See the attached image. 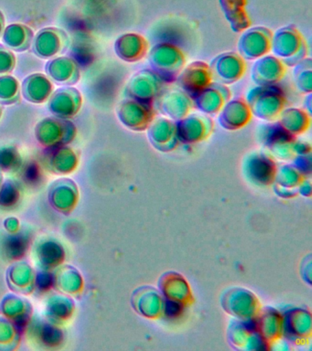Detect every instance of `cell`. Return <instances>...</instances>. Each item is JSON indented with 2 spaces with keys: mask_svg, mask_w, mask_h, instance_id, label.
<instances>
[{
  "mask_svg": "<svg viewBox=\"0 0 312 351\" xmlns=\"http://www.w3.org/2000/svg\"><path fill=\"white\" fill-rule=\"evenodd\" d=\"M21 90L17 79L14 77L1 74L0 75V104L10 106L20 103Z\"/></svg>",
  "mask_w": 312,
  "mask_h": 351,
  "instance_id": "7",
  "label": "cell"
},
{
  "mask_svg": "<svg viewBox=\"0 0 312 351\" xmlns=\"http://www.w3.org/2000/svg\"><path fill=\"white\" fill-rule=\"evenodd\" d=\"M45 71L57 84L73 85L77 84L80 79L77 63L71 58L59 57L49 60Z\"/></svg>",
  "mask_w": 312,
  "mask_h": 351,
  "instance_id": "4",
  "label": "cell"
},
{
  "mask_svg": "<svg viewBox=\"0 0 312 351\" xmlns=\"http://www.w3.org/2000/svg\"><path fill=\"white\" fill-rule=\"evenodd\" d=\"M82 101L83 99L77 89L73 87H64L51 93L49 99L48 107L54 117L62 118V119H70L75 117L80 111Z\"/></svg>",
  "mask_w": 312,
  "mask_h": 351,
  "instance_id": "2",
  "label": "cell"
},
{
  "mask_svg": "<svg viewBox=\"0 0 312 351\" xmlns=\"http://www.w3.org/2000/svg\"><path fill=\"white\" fill-rule=\"evenodd\" d=\"M37 138L43 144H51L59 141L67 142L71 140L75 134V128L73 123L68 119H62L56 117H51L43 119L37 123Z\"/></svg>",
  "mask_w": 312,
  "mask_h": 351,
  "instance_id": "3",
  "label": "cell"
},
{
  "mask_svg": "<svg viewBox=\"0 0 312 351\" xmlns=\"http://www.w3.org/2000/svg\"><path fill=\"white\" fill-rule=\"evenodd\" d=\"M4 19L2 14H0V37H1L2 32H3Z\"/></svg>",
  "mask_w": 312,
  "mask_h": 351,
  "instance_id": "9",
  "label": "cell"
},
{
  "mask_svg": "<svg viewBox=\"0 0 312 351\" xmlns=\"http://www.w3.org/2000/svg\"><path fill=\"white\" fill-rule=\"evenodd\" d=\"M34 33L23 25H10L3 33L2 41L8 48L23 52L31 48Z\"/></svg>",
  "mask_w": 312,
  "mask_h": 351,
  "instance_id": "6",
  "label": "cell"
},
{
  "mask_svg": "<svg viewBox=\"0 0 312 351\" xmlns=\"http://www.w3.org/2000/svg\"><path fill=\"white\" fill-rule=\"evenodd\" d=\"M69 46V38L64 30L43 29L38 33L32 43V51L42 59H51L62 53Z\"/></svg>",
  "mask_w": 312,
  "mask_h": 351,
  "instance_id": "1",
  "label": "cell"
},
{
  "mask_svg": "<svg viewBox=\"0 0 312 351\" xmlns=\"http://www.w3.org/2000/svg\"><path fill=\"white\" fill-rule=\"evenodd\" d=\"M2 112H3V109H2V107L0 106V118L2 117Z\"/></svg>",
  "mask_w": 312,
  "mask_h": 351,
  "instance_id": "10",
  "label": "cell"
},
{
  "mask_svg": "<svg viewBox=\"0 0 312 351\" xmlns=\"http://www.w3.org/2000/svg\"><path fill=\"white\" fill-rule=\"evenodd\" d=\"M15 66L14 53L8 47L0 44V74L12 73Z\"/></svg>",
  "mask_w": 312,
  "mask_h": 351,
  "instance_id": "8",
  "label": "cell"
},
{
  "mask_svg": "<svg viewBox=\"0 0 312 351\" xmlns=\"http://www.w3.org/2000/svg\"><path fill=\"white\" fill-rule=\"evenodd\" d=\"M53 85L50 79L43 73H34L27 77L23 84V95L32 104H43L53 93Z\"/></svg>",
  "mask_w": 312,
  "mask_h": 351,
  "instance_id": "5",
  "label": "cell"
}]
</instances>
